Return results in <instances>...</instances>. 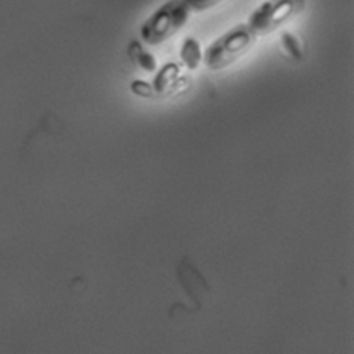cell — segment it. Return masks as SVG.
Here are the masks:
<instances>
[{"mask_svg":"<svg viewBox=\"0 0 354 354\" xmlns=\"http://www.w3.org/2000/svg\"><path fill=\"white\" fill-rule=\"evenodd\" d=\"M257 36L248 24H238L217 36L203 51L202 62L212 72H220L246 55L256 44Z\"/></svg>","mask_w":354,"mask_h":354,"instance_id":"1","label":"cell"},{"mask_svg":"<svg viewBox=\"0 0 354 354\" xmlns=\"http://www.w3.org/2000/svg\"><path fill=\"white\" fill-rule=\"evenodd\" d=\"M183 0H166L141 24L140 37L148 46H159L176 36L189 21Z\"/></svg>","mask_w":354,"mask_h":354,"instance_id":"2","label":"cell"},{"mask_svg":"<svg viewBox=\"0 0 354 354\" xmlns=\"http://www.w3.org/2000/svg\"><path fill=\"white\" fill-rule=\"evenodd\" d=\"M307 0H266L248 18V26L259 36H268L299 17Z\"/></svg>","mask_w":354,"mask_h":354,"instance_id":"3","label":"cell"},{"mask_svg":"<svg viewBox=\"0 0 354 354\" xmlns=\"http://www.w3.org/2000/svg\"><path fill=\"white\" fill-rule=\"evenodd\" d=\"M176 278L185 290L187 296L195 303L194 311H199L202 308L203 296L210 292V285L189 257L185 256L177 263Z\"/></svg>","mask_w":354,"mask_h":354,"instance_id":"4","label":"cell"},{"mask_svg":"<svg viewBox=\"0 0 354 354\" xmlns=\"http://www.w3.org/2000/svg\"><path fill=\"white\" fill-rule=\"evenodd\" d=\"M178 82V68L174 64H169L158 72L152 90L158 95H169L177 90Z\"/></svg>","mask_w":354,"mask_h":354,"instance_id":"5","label":"cell"},{"mask_svg":"<svg viewBox=\"0 0 354 354\" xmlns=\"http://www.w3.org/2000/svg\"><path fill=\"white\" fill-rule=\"evenodd\" d=\"M178 57H180L181 64L188 71L198 69L199 65L202 64V58H203V51L201 48L199 41L195 37H192V36L185 37L183 40V43L180 44Z\"/></svg>","mask_w":354,"mask_h":354,"instance_id":"6","label":"cell"},{"mask_svg":"<svg viewBox=\"0 0 354 354\" xmlns=\"http://www.w3.org/2000/svg\"><path fill=\"white\" fill-rule=\"evenodd\" d=\"M130 48H133V51H130L131 58L140 68H142L147 72H153L156 69V58L151 53L144 50L140 43H131Z\"/></svg>","mask_w":354,"mask_h":354,"instance_id":"7","label":"cell"},{"mask_svg":"<svg viewBox=\"0 0 354 354\" xmlns=\"http://www.w3.org/2000/svg\"><path fill=\"white\" fill-rule=\"evenodd\" d=\"M189 12H205L209 11L225 0H183Z\"/></svg>","mask_w":354,"mask_h":354,"instance_id":"8","label":"cell"},{"mask_svg":"<svg viewBox=\"0 0 354 354\" xmlns=\"http://www.w3.org/2000/svg\"><path fill=\"white\" fill-rule=\"evenodd\" d=\"M282 44L285 47L286 51H289V54L295 58H300V53H301V48H300V43L297 40V37L292 33H285L282 36Z\"/></svg>","mask_w":354,"mask_h":354,"instance_id":"9","label":"cell"},{"mask_svg":"<svg viewBox=\"0 0 354 354\" xmlns=\"http://www.w3.org/2000/svg\"><path fill=\"white\" fill-rule=\"evenodd\" d=\"M130 90L137 94L138 97H149L153 94V90H152V86H149L148 83L142 82V80H134L131 82V86H130Z\"/></svg>","mask_w":354,"mask_h":354,"instance_id":"10","label":"cell"}]
</instances>
